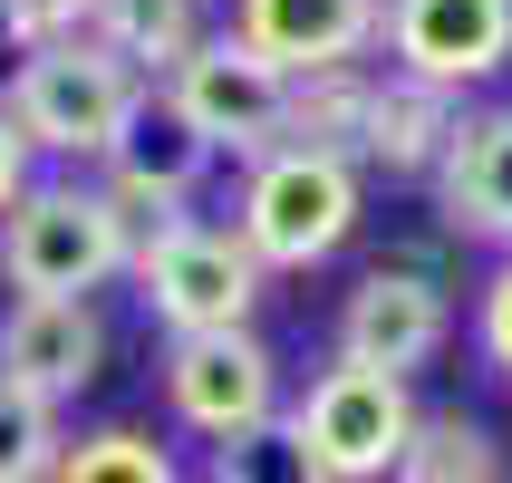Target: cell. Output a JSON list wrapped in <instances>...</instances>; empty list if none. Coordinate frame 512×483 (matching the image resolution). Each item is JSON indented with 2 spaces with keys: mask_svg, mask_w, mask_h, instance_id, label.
<instances>
[{
  "mask_svg": "<svg viewBox=\"0 0 512 483\" xmlns=\"http://www.w3.org/2000/svg\"><path fill=\"white\" fill-rule=\"evenodd\" d=\"M203 483H319L310 455H300V435L281 426H252V435H232V445H203Z\"/></svg>",
  "mask_w": 512,
  "mask_h": 483,
  "instance_id": "20",
  "label": "cell"
},
{
  "mask_svg": "<svg viewBox=\"0 0 512 483\" xmlns=\"http://www.w3.org/2000/svg\"><path fill=\"white\" fill-rule=\"evenodd\" d=\"M416 387L387 368H348V358H329V368L290 397V435H300V455H310L319 483H397L406 445H416Z\"/></svg>",
  "mask_w": 512,
  "mask_h": 483,
  "instance_id": "5",
  "label": "cell"
},
{
  "mask_svg": "<svg viewBox=\"0 0 512 483\" xmlns=\"http://www.w3.org/2000/svg\"><path fill=\"white\" fill-rule=\"evenodd\" d=\"M223 165V155H213V145L194 136V126H184V116L165 107V97H145L136 116H126V136L107 145V165H97V184H107L116 203H126V213H136L145 232L155 223H174V213H184V203L203 194V174Z\"/></svg>",
  "mask_w": 512,
  "mask_h": 483,
  "instance_id": "12",
  "label": "cell"
},
{
  "mask_svg": "<svg viewBox=\"0 0 512 483\" xmlns=\"http://www.w3.org/2000/svg\"><path fill=\"white\" fill-rule=\"evenodd\" d=\"M377 49L397 58V78L464 97L512 68V0H387Z\"/></svg>",
  "mask_w": 512,
  "mask_h": 483,
  "instance_id": "8",
  "label": "cell"
},
{
  "mask_svg": "<svg viewBox=\"0 0 512 483\" xmlns=\"http://www.w3.org/2000/svg\"><path fill=\"white\" fill-rule=\"evenodd\" d=\"M58 483H184V464H174L145 426H97V435H68Z\"/></svg>",
  "mask_w": 512,
  "mask_h": 483,
  "instance_id": "18",
  "label": "cell"
},
{
  "mask_svg": "<svg viewBox=\"0 0 512 483\" xmlns=\"http://www.w3.org/2000/svg\"><path fill=\"white\" fill-rule=\"evenodd\" d=\"M87 39H107L145 87H165L184 58L213 39V0H97V29Z\"/></svg>",
  "mask_w": 512,
  "mask_h": 483,
  "instance_id": "15",
  "label": "cell"
},
{
  "mask_svg": "<svg viewBox=\"0 0 512 483\" xmlns=\"http://www.w3.org/2000/svg\"><path fill=\"white\" fill-rule=\"evenodd\" d=\"M223 29L261 49L281 78H319V68H368L387 0H232Z\"/></svg>",
  "mask_w": 512,
  "mask_h": 483,
  "instance_id": "11",
  "label": "cell"
},
{
  "mask_svg": "<svg viewBox=\"0 0 512 483\" xmlns=\"http://www.w3.org/2000/svg\"><path fill=\"white\" fill-rule=\"evenodd\" d=\"M145 223L87 174H39L0 213V281L10 300H97L107 281L136 271Z\"/></svg>",
  "mask_w": 512,
  "mask_h": 483,
  "instance_id": "1",
  "label": "cell"
},
{
  "mask_svg": "<svg viewBox=\"0 0 512 483\" xmlns=\"http://www.w3.org/2000/svg\"><path fill=\"white\" fill-rule=\"evenodd\" d=\"M445 339H455V300H445V281L406 271V261L358 271V290L339 300V358H348V368L416 377V368L445 358Z\"/></svg>",
  "mask_w": 512,
  "mask_h": 483,
  "instance_id": "9",
  "label": "cell"
},
{
  "mask_svg": "<svg viewBox=\"0 0 512 483\" xmlns=\"http://www.w3.org/2000/svg\"><path fill=\"white\" fill-rule=\"evenodd\" d=\"M136 310L165 329V339H203V329H252L261 310V271L252 242L232 223H203V213H174L136 242Z\"/></svg>",
  "mask_w": 512,
  "mask_h": 483,
  "instance_id": "3",
  "label": "cell"
},
{
  "mask_svg": "<svg viewBox=\"0 0 512 483\" xmlns=\"http://www.w3.org/2000/svg\"><path fill=\"white\" fill-rule=\"evenodd\" d=\"M155 97H165V107L184 116L213 155H232V165H261V155L281 145V116H290V78L261 49H242L232 29H213V39H203L165 87H155Z\"/></svg>",
  "mask_w": 512,
  "mask_h": 483,
  "instance_id": "7",
  "label": "cell"
},
{
  "mask_svg": "<svg viewBox=\"0 0 512 483\" xmlns=\"http://www.w3.org/2000/svg\"><path fill=\"white\" fill-rule=\"evenodd\" d=\"M155 87L107 49V39H58V49H29L10 78H0V107L29 136V155L49 165H107V145L126 136V116L145 107Z\"/></svg>",
  "mask_w": 512,
  "mask_h": 483,
  "instance_id": "2",
  "label": "cell"
},
{
  "mask_svg": "<svg viewBox=\"0 0 512 483\" xmlns=\"http://www.w3.org/2000/svg\"><path fill=\"white\" fill-rule=\"evenodd\" d=\"M29 184H39V155H29V136L10 126V107H0V213H10Z\"/></svg>",
  "mask_w": 512,
  "mask_h": 483,
  "instance_id": "23",
  "label": "cell"
},
{
  "mask_svg": "<svg viewBox=\"0 0 512 483\" xmlns=\"http://www.w3.org/2000/svg\"><path fill=\"white\" fill-rule=\"evenodd\" d=\"M435 213L464 242L512 252V107H484V116L455 126L445 165H435Z\"/></svg>",
  "mask_w": 512,
  "mask_h": 483,
  "instance_id": "13",
  "label": "cell"
},
{
  "mask_svg": "<svg viewBox=\"0 0 512 483\" xmlns=\"http://www.w3.org/2000/svg\"><path fill=\"white\" fill-rule=\"evenodd\" d=\"M0 29H10V49H58V39H87L97 29V0H0Z\"/></svg>",
  "mask_w": 512,
  "mask_h": 483,
  "instance_id": "21",
  "label": "cell"
},
{
  "mask_svg": "<svg viewBox=\"0 0 512 483\" xmlns=\"http://www.w3.org/2000/svg\"><path fill=\"white\" fill-rule=\"evenodd\" d=\"M358 194L368 174L348 155H310V145H271L261 165H242V213L232 232L252 242L261 271H310L358 232Z\"/></svg>",
  "mask_w": 512,
  "mask_h": 483,
  "instance_id": "4",
  "label": "cell"
},
{
  "mask_svg": "<svg viewBox=\"0 0 512 483\" xmlns=\"http://www.w3.org/2000/svg\"><path fill=\"white\" fill-rule=\"evenodd\" d=\"M58 455H68V416L0 377V483H58Z\"/></svg>",
  "mask_w": 512,
  "mask_h": 483,
  "instance_id": "19",
  "label": "cell"
},
{
  "mask_svg": "<svg viewBox=\"0 0 512 483\" xmlns=\"http://www.w3.org/2000/svg\"><path fill=\"white\" fill-rule=\"evenodd\" d=\"M474 348H484V368L512 387V252L493 261V281H484V300H474Z\"/></svg>",
  "mask_w": 512,
  "mask_h": 483,
  "instance_id": "22",
  "label": "cell"
},
{
  "mask_svg": "<svg viewBox=\"0 0 512 483\" xmlns=\"http://www.w3.org/2000/svg\"><path fill=\"white\" fill-rule=\"evenodd\" d=\"M455 126H464V97L416 87V78L387 68V78H377V107H368V155H358V165H377V174H426V184H435Z\"/></svg>",
  "mask_w": 512,
  "mask_h": 483,
  "instance_id": "14",
  "label": "cell"
},
{
  "mask_svg": "<svg viewBox=\"0 0 512 483\" xmlns=\"http://www.w3.org/2000/svg\"><path fill=\"white\" fill-rule=\"evenodd\" d=\"M368 107H377V78L368 68H319V78H290V116H281V145H310V155H368Z\"/></svg>",
  "mask_w": 512,
  "mask_h": 483,
  "instance_id": "16",
  "label": "cell"
},
{
  "mask_svg": "<svg viewBox=\"0 0 512 483\" xmlns=\"http://www.w3.org/2000/svg\"><path fill=\"white\" fill-rule=\"evenodd\" d=\"M397 483H503V445H493L484 416L464 406H426L416 416V445H406Z\"/></svg>",
  "mask_w": 512,
  "mask_h": 483,
  "instance_id": "17",
  "label": "cell"
},
{
  "mask_svg": "<svg viewBox=\"0 0 512 483\" xmlns=\"http://www.w3.org/2000/svg\"><path fill=\"white\" fill-rule=\"evenodd\" d=\"M155 377H165L174 426L203 435V445H232V435L281 426V416H290V406H281V358H271V339H261V329H203V339H165Z\"/></svg>",
  "mask_w": 512,
  "mask_h": 483,
  "instance_id": "6",
  "label": "cell"
},
{
  "mask_svg": "<svg viewBox=\"0 0 512 483\" xmlns=\"http://www.w3.org/2000/svg\"><path fill=\"white\" fill-rule=\"evenodd\" d=\"M0 377L68 416L107 377V319H97V300H10L0 310Z\"/></svg>",
  "mask_w": 512,
  "mask_h": 483,
  "instance_id": "10",
  "label": "cell"
}]
</instances>
